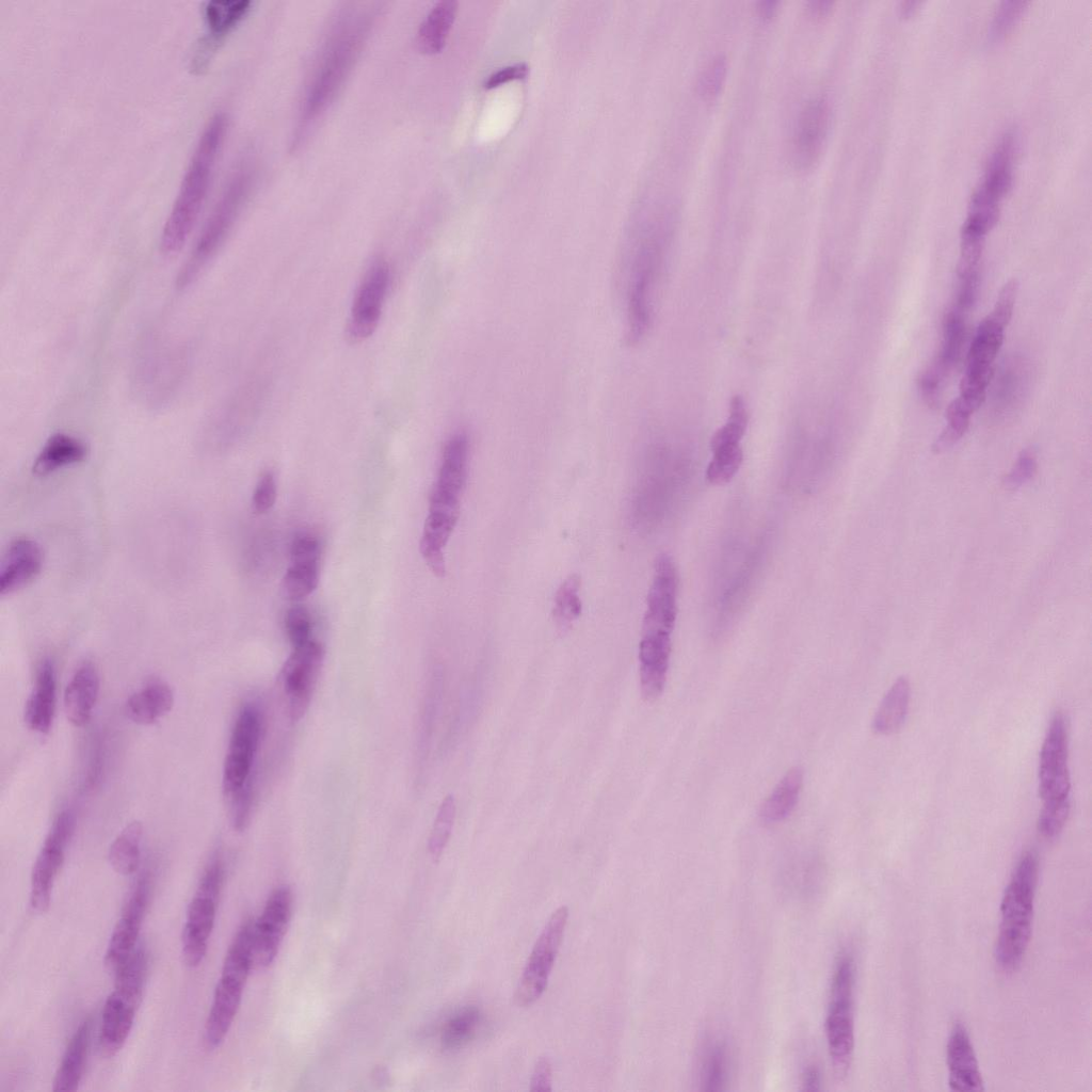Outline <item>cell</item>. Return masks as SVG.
Returning <instances> with one entry per match:
<instances>
[{
    "label": "cell",
    "instance_id": "obj_1",
    "mask_svg": "<svg viewBox=\"0 0 1092 1092\" xmlns=\"http://www.w3.org/2000/svg\"><path fill=\"white\" fill-rule=\"evenodd\" d=\"M226 128V115L216 113L209 119L198 139L162 230L160 246L164 254L172 255L181 250L199 216Z\"/></svg>",
    "mask_w": 1092,
    "mask_h": 1092
},
{
    "label": "cell",
    "instance_id": "obj_2",
    "mask_svg": "<svg viewBox=\"0 0 1092 1092\" xmlns=\"http://www.w3.org/2000/svg\"><path fill=\"white\" fill-rule=\"evenodd\" d=\"M1038 879V855L1032 850L1026 851L1016 864L1000 904L994 957L1003 973L1016 970L1027 951L1032 933Z\"/></svg>",
    "mask_w": 1092,
    "mask_h": 1092
},
{
    "label": "cell",
    "instance_id": "obj_3",
    "mask_svg": "<svg viewBox=\"0 0 1092 1092\" xmlns=\"http://www.w3.org/2000/svg\"><path fill=\"white\" fill-rule=\"evenodd\" d=\"M368 26L363 18L347 21L327 42L305 96L293 147L302 143L336 97L357 58Z\"/></svg>",
    "mask_w": 1092,
    "mask_h": 1092
},
{
    "label": "cell",
    "instance_id": "obj_4",
    "mask_svg": "<svg viewBox=\"0 0 1092 1092\" xmlns=\"http://www.w3.org/2000/svg\"><path fill=\"white\" fill-rule=\"evenodd\" d=\"M247 168L238 170L228 180L186 262L177 275L176 285L184 289L193 284L220 248L230 231L252 186Z\"/></svg>",
    "mask_w": 1092,
    "mask_h": 1092
},
{
    "label": "cell",
    "instance_id": "obj_5",
    "mask_svg": "<svg viewBox=\"0 0 1092 1092\" xmlns=\"http://www.w3.org/2000/svg\"><path fill=\"white\" fill-rule=\"evenodd\" d=\"M1016 133L1006 130L995 144L968 206L961 232L985 238L999 216L1000 202L1012 183Z\"/></svg>",
    "mask_w": 1092,
    "mask_h": 1092
},
{
    "label": "cell",
    "instance_id": "obj_6",
    "mask_svg": "<svg viewBox=\"0 0 1092 1092\" xmlns=\"http://www.w3.org/2000/svg\"><path fill=\"white\" fill-rule=\"evenodd\" d=\"M854 961L849 952L839 956L831 985L826 1016V1039L830 1056L839 1075L847 1073L854 1048Z\"/></svg>",
    "mask_w": 1092,
    "mask_h": 1092
},
{
    "label": "cell",
    "instance_id": "obj_7",
    "mask_svg": "<svg viewBox=\"0 0 1092 1092\" xmlns=\"http://www.w3.org/2000/svg\"><path fill=\"white\" fill-rule=\"evenodd\" d=\"M224 870L214 858L204 871L187 913L182 932V959L187 966H198L206 956L214 926Z\"/></svg>",
    "mask_w": 1092,
    "mask_h": 1092
},
{
    "label": "cell",
    "instance_id": "obj_8",
    "mask_svg": "<svg viewBox=\"0 0 1092 1092\" xmlns=\"http://www.w3.org/2000/svg\"><path fill=\"white\" fill-rule=\"evenodd\" d=\"M568 918L565 905L557 909L547 922L528 958L514 995L519 1007L534 1003L545 992Z\"/></svg>",
    "mask_w": 1092,
    "mask_h": 1092
},
{
    "label": "cell",
    "instance_id": "obj_9",
    "mask_svg": "<svg viewBox=\"0 0 1092 1092\" xmlns=\"http://www.w3.org/2000/svg\"><path fill=\"white\" fill-rule=\"evenodd\" d=\"M75 830V817L61 812L48 832L31 872L30 903L38 913L48 911L53 883L64 863L65 848Z\"/></svg>",
    "mask_w": 1092,
    "mask_h": 1092
},
{
    "label": "cell",
    "instance_id": "obj_10",
    "mask_svg": "<svg viewBox=\"0 0 1092 1092\" xmlns=\"http://www.w3.org/2000/svg\"><path fill=\"white\" fill-rule=\"evenodd\" d=\"M261 718L258 709L244 705L235 721L223 769V789L228 798L235 796L251 780L258 749Z\"/></svg>",
    "mask_w": 1092,
    "mask_h": 1092
},
{
    "label": "cell",
    "instance_id": "obj_11",
    "mask_svg": "<svg viewBox=\"0 0 1092 1092\" xmlns=\"http://www.w3.org/2000/svg\"><path fill=\"white\" fill-rule=\"evenodd\" d=\"M322 645L314 640L294 647L282 670V679L288 695V712L292 721L300 720L309 707L312 692L323 663Z\"/></svg>",
    "mask_w": 1092,
    "mask_h": 1092
},
{
    "label": "cell",
    "instance_id": "obj_12",
    "mask_svg": "<svg viewBox=\"0 0 1092 1092\" xmlns=\"http://www.w3.org/2000/svg\"><path fill=\"white\" fill-rule=\"evenodd\" d=\"M291 911L290 888L276 887L269 896L260 917L254 921L253 968L262 969L273 963L286 934Z\"/></svg>",
    "mask_w": 1092,
    "mask_h": 1092
},
{
    "label": "cell",
    "instance_id": "obj_13",
    "mask_svg": "<svg viewBox=\"0 0 1092 1092\" xmlns=\"http://www.w3.org/2000/svg\"><path fill=\"white\" fill-rule=\"evenodd\" d=\"M390 271L386 261H374L355 293L347 334L353 342L367 339L378 326L389 286Z\"/></svg>",
    "mask_w": 1092,
    "mask_h": 1092
},
{
    "label": "cell",
    "instance_id": "obj_14",
    "mask_svg": "<svg viewBox=\"0 0 1092 1092\" xmlns=\"http://www.w3.org/2000/svg\"><path fill=\"white\" fill-rule=\"evenodd\" d=\"M678 575L672 558L661 553L647 594L642 633H672L677 615Z\"/></svg>",
    "mask_w": 1092,
    "mask_h": 1092
},
{
    "label": "cell",
    "instance_id": "obj_15",
    "mask_svg": "<svg viewBox=\"0 0 1092 1092\" xmlns=\"http://www.w3.org/2000/svg\"><path fill=\"white\" fill-rule=\"evenodd\" d=\"M149 872H143L117 920L108 944L105 962L115 970L136 948V941L149 903L151 880Z\"/></svg>",
    "mask_w": 1092,
    "mask_h": 1092
},
{
    "label": "cell",
    "instance_id": "obj_16",
    "mask_svg": "<svg viewBox=\"0 0 1092 1092\" xmlns=\"http://www.w3.org/2000/svg\"><path fill=\"white\" fill-rule=\"evenodd\" d=\"M831 122V107L825 97L817 96L801 108L792 134L791 160L799 168H808L822 152Z\"/></svg>",
    "mask_w": 1092,
    "mask_h": 1092
},
{
    "label": "cell",
    "instance_id": "obj_17",
    "mask_svg": "<svg viewBox=\"0 0 1092 1092\" xmlns=\"http://www.w3.org/2000/svg\"><path fill=\"white\" fill-rule=\"evenodd\" d=\"M1066 761L1065 721L1057 712L1051 719L1040 753L1039 791L1043 801L1069 797L1071 784Z\"/></svg>",
    "mask_w": 1092,
    "mask_h": 1092
},
{
    "label": "cell",
    "instance_id": "obj_18",
    "mask_svg": "<svg viewBox=\"0 0 1092 1092\" xmlns=\"http://www.w3.org/2000/svg\"><path fill=\"white\" fill-rule=\"evenodd\" d=\"M946 1061L948 1085L951 1091L979 1092L984 1090L977 1056L966 1027L957 1021L950 1031Z\"/></svg>",
    "mask_w": 1092,
    "mask_h": 1092
},
{
    "label": "cell",
    "instance_id": "obj_19",
    "mask_svg": "<svg viewBox=\"0 0 1092 1092\" xmlns=\"http://www.w3.org/2000/svg\"><path fill=\"white\" fill-rule=\"evenodd\" d=\"M43 562V550L36 541L26 536L14 540L1 561V596L11 595L34 580Z\"/></svg>",
    "mask_w": 1092,
    "mask_h": 1092
},
{
    "label": "cell",
    "instance_id": "obj_20",
    "mask_svg": "<svg viewBox=\"0 0 1092 1092\" xmlns=\"http://www.w3.org/2000/svg\"><path fill=\"white\" fill-rule=\"evenodd\" d=\"M670 653V633H642L639 646L640 687L641 694L647 702H654L663 692Z\"/></svg>",
    "mask_w": 1092,
    "mask_h": 1092
},
{
    "label": "cell",
    "instance_id": "obj_21",
    "mask_svg": "<svg viewBox=\"0 0 1092 1092\" xmlns=\"http://www.w3.org/2000/svg\"><path fill=\"white\" fill-rule=\"evenodd\" d=\"M250 6L248 0H210L206 3L204 12L208 32L199 42L193 59L196 70L206 65L224 36L247 14Z\"/></svg>",
    "mask_w": 1092,
    "mask_h": 1092
},
{
    "label": "cell",
    "instance_id": "obj_22",
    "mask_svg": "<svg viewBox=\"0 0 1092 1092\" xmlns=\"http://www.w3.org/2000/svg\"><path fill=\"white\" fill-rule=\"evenodd\" d=\"M244 985L220 977L205 1026L204 1042L208 1049H215L226 1038L239 1010Z\"/></svg>",
    "mask_w": 1092,
    "mask_h": 1092
},
{
    "label": "cell",
    "instance_id": "obj_23",
    "mask_svg": "<svg viewBox=\"0 0 1092 1092\" xmlns=\"http://www.w3.org/2000/svg\"><path fill=\"white\" fill-rule=\"evenodd\" d=\"M100 687V679L94 664H81L64 692V711L67 720L75 726L85 725L93 713Z\"/></svg>",
    "mask_w": 1092,
    "mask_h": 1092
},
{
    "label": "cell",
    "instance_id": "obj_24",
    "mask_svg": "<svg viewBox=\"0 0 1092 1092\" xmlns=\"http://www.w3.org/2000/svg\"><path fill=\"white\" fill-rule=\"evenodd\" d=\"M55 686L53 665L45 660L25 705L23 720L30 729L41 734L50 730L55 711Z\"/></svg>",
    "mask_w": 1092,
    "mask_h": 1092
},
{
    "label": "cell",
    "instance_id": "obj_25",
    "mask_svg": "<svg viewBox=\"0 0 1092 1092\" xmlns=\"http://www.w3.org/2000/svg\"><path fill=\"white\" fill-rule=\"evenodd\" d=\"M139 1006L115 991L108 996L102 1009L99 1037L105 1054L114 1055L123 1047L132 1029Z\"/></svg>",
    "mask_w": 1092,
    "mask_h": 1092
},
{
    "label": "cell",
    "instance_id": "obj_26",
    "mask_svg": "<svg viewBox=\"0 0 1092 1092\" xmlns=\"http://www.w3.org/2000/svg\"><path fill=\"white\" fill-rule=\"evenodd\" d=\"M469 443L465 433L453 434L445 444L433 488L460 496L467 478Z\"/></svg>",
    "mask_w": 1092,
    "mask_h": 1092
},
{
    "label": "cell",
    "instance_id": "obj_27",
    "mask_svg": "<svg viewBox=\"0 0 1092 1092\" xmlns=\"http://www.w3.org/2000/svg\"><path fill=\"white\" fill-rule=\"evenodd\" d=\"M174 705L172 688L155 680L131 694L125 705L127 717L134 723L149 725L165 716Z\"/></svg>",
    "mask_w": 1092,
    "mask_h": 1092
},
{
    "label": "cell",
    "instance_id": "obj_28",
    "mask_svg": "<svg viewBox=\"0 0 1092 1092\" xmlns=\"http://www.w3.org/2000/svg\"><path fill=\"white\" fill-rule=\"evenodd\" d=\"M86 445L65 433L50 436L34 460L32 471L45 477L63 467L82 462L87 455Z\"/></svg>",
    "mask_w": 1092,
    "mask_h": 1092
},
{
    "label": "cell",
    "instance_id": "obj_29",
    "mask_svg": "<svg viewBox=\"0 0 1092 1092\" xmlns=\"http://www.w3.org/2000/svg\"><path fill=\"white\" fill-rule=\"evenodd\" d=\"M1005 327L986 316L978 325L967 353L966 373L993 375V363L1001 348Z\"/></svg>",
    "mask_w": 1092,
    "mask_h": 1092
},
{
    "label": "cell",
    "instance_id": "obj_30",
    "mask_svg": "<svg viewBox=\"0 0 1092 1092\" xmlns=\"http://www.w3.org/2000/svg\"><path fill=\"white\" fill-rule=\"evenodd\" d=\"M91 1021L84 1019L70 1038L53 1080V1091L77 1090L84 1070Z\"/></svg>",
    "mask_w": 1092,
    "mask_h": 1092
},
{
    "label": "cell",
    "instance_id": "obj_31",
    "mask_svg": "<svg viewBox=\"0 0 1092 1092\" xmlns=\"http://www.w3.org/2000/svg\"><path fill=\"white\" fill-rule=\"evenodd\" d=\"M456 11L457 3L451 0L437 2L432 7L417 33L416 42L421 52L436 54L444 49Z\"/></svg>",
    "mask_w": 1092,
    "mask_h": 1092
},
{
    "label": "cell",
    "instance_id": "obj_32",
    "mask_svg": "<svg viewBox=\"0 0 1092 1092\" xmlns=\"http://www.w3.org/2000/svg\"><path fill=\"white\" fill-rule=\"evenodd\" d=\"M911 687L906 677H899L884 695L873 718L872 728L881 735H889L904 723L910 703Z\"/></svg>",
    "mask_w": 1092,
    "mask_h": 1092
},
{
    "label": "cell",
    "instance_id": "obj_33",
    "mask_svg": "<svg viewBox=\"0 0 1092 1092\" xmlns=\"http://www.w3.org/2000/svg\"><path fill=\"white\" fill-rule=\"evenodd\" d=\"M803 785V770L800 767L790 769L775 786L760 809V816L767 823L785 820L796 807Z\"/></svg>",
    "mask_w": 1092,
    "mask_h": 1092
},
{
    "label": "cell",
    "instance_id": "obj_34",
    "mask_svg": "<svg viewBox=\"0 0 1092 1092\" xmlns=\"http://www.w3.org/2000/svg\"><path fill=\"white\" fill-rule=\"evenodd\" d=\"M730 1069L728 1047L722 1040L709 1042L702 1054L698 1065L700 1090L717 1092L725 1089Z\"/></svg>",
    "mask_w": 1092,
    "mask_h": 1092
},
{
    "label": "cell",
    "instance_id": "obj_35",
    "mask_svg": "<svg viewBox=\"0 0 1092 1092\" xmlns=\"http://www.w3.org/2000/svg\"><path fill=\"white\" fill-rule=\"evenodd\" d=\"M143 824L132 821L113 840L109 849V862L119 874L129 876L136 871L141 861Z\"/></svg>",
    "mask_w": 1092,
    "mask_h": 1092
},
{
    "label": "cell",
    "instance_id": "obj_36",
    "mask_svg": "<svg viewBox=\"0 0 1092 1092\" xmlns=\"http://www.w3.org/2000/svg\"><path fill=\"white\" fill-rule=\"evenodd\" d=\"M965 331V314L952 307L944 317L942 348L932 362L946 376L961 358Z\"/></svg>",
    "mask_w": 1092,
    "mask_h": 1092
},
{
    "label": "cell",
    "instance_id": "obj_37",
    "mask_svg": "<svg viewBox=\"0 0 1092 1092\" xmlns=\"http://www.w3.org/2000/svg\"><path fill=\"white\" fill-rule=\"evenodd\" d=\"M482 1014L476 1006H467L454 1013L444 1025L440 1044L445 1050H456L468 1044L476 1035Z\"/></svg>",
    "mask_w": 1092,
    "mask_h": 1092
},
{
    "label": "cell",
    "instance_id": "obj_38",
    "mask_svg": "<svg viewBox=\"0 0 1092 1092\" xmlns=\"http://www.w3.org/2000/svg\"><path fill=\"white\" fill-rule=\"evenodd\" d=\"M147 967L146 954L142 949L134 951L114 970V991L128 1000L141 1002Z\"/></svg>",
    "mask_w": 1092,
    "mask_h": 1092
},
{
    "label": "cell",
    "instance_id": "obj_39",
    "mask_svg": "<svg viewBox=\"0 0 1092 1092\" xmlns=\"http://www.w3.org/2000/svg\"><path fill=\"white\" fill-rule=\"evenodd\" d=\"M580 585L579 576L569 575L556 593L552 614L557 629L562 633L567 631L581 614Z\"/></svg>",
    "mask_w": 1092,
    "mask_h": 1092
},
{
    "label": "cell",
    "instance_id": "obj_40",
    "mask_svg": "<svg viewBox=\"0 0 1092 1092\" xmlns=\"http://www.w3.org/2000/svg\"><path fill=\"white\" fill-rule=\"evenodd\" d=\"M318 561L316 559H290V566L283 579V590L289 599H302L317 588L319 581Z\"/></svg>",
    "mask_w": 1092,
    "mask_h": 1092
},
{
    "label": "cell",
    "instance_id": "obj_41",
    "mask_svg": "<svg viewBox=\"0 0 1092 1092\" xmlns=\"http://www.w3.org/2000/svg\"><path fill=\"white\" fill-rule=\"evenodd\" d=\"M748 425V412L745 403L740 396L730 400L727 421L712 435L710 440L711 451L739 445Z\"/></svg>",
    "mask_w": 1092,
    "mask_h": 1092
},
{
    "label": "cell",
    "instance_id": "obj_42",
    "mask_svg": "<svg viewBox=\"0 0 1092 1092\" xmlns=\"http://www.w3.org/2000/svg\"><path fill=\"white\" fill-rule=\"evenodd\" d=\"M974 411L961 398L952 400L946 408L947 425L933 444L938 453L953 446L966 432Z\"/></svg>",
    "mask_w": 1092,
    "mask_h": 1092
},
{
    "label": "cell",
    "instance_id": "obj_43",
    "mask_svg": "<svg viewBox=\"0 0 1092 1092\" xmlns=\"http://www.w3.org/2000/svg\"><path fill=\"white\" fill-rule=\"evenodd\" d=\"M455 801L453 796H447L436 814L433 829L429 838V852L434 860H438L445 850L453 828L455 818Z\"/></svg>",
    "mask_w": 1092,
    "mask_h": 1092
},
{
    "label": "cell",
    "instance_id": "obj_44",
    "mask_svg": "<svg viewBox=\"0 0 1092 1092\" xmlns=\"http://www.w3.org/2000/svg\"><path fill=\"white\" fill-rule=\"evenodd\" d=\"M742 460L743 452L739 445L714 451L706 470L707 480L716 485L729 482L739 470Z\"/></svg>",
    "mask_w": 1092,
    "mask_h": 1092
},
{
    "label": "cell",
    "instance_id": "obj_45",
    "mask_svg": "<svg viewBox=\"0 0 1092 1092\" xmlns=\"http://www.w3.org/2000/svg\"><path fill=\"white\" fill-rule=\"evenodd\" d=\"M1069 813V797L1045 800L1038 820L1039 832L1047 839L1056 838L1062 831Z\"/></svg>",
    "mask_w": 1092,
    "mask_h": 1092
},
{
    "label": "cell",
    "instance_id": "obj_46",
    "mask_svg": "<svg viewBox=\"0 0 1092 1092\" xmlns=\"http://www.w3.org/2000/svg\"><path fill=\"white\" fill-rule=\"evenodd\" d=\"M1027 5L1023 0H1003L993 14L987 29V39L996 43L1005 37L1013 25L1017 21Z\"/></svg>",
    "mask_w": 1092,
    "mask_h": 1092
},
{
    "label": "cell",
    "instance_id": "obj_47",
    "mask_svg": "<svg viewBox=\"0 0 1092 1092\" xmlns=\"http://www.w3.org/2000/svg\"><path fill=\"white\" fill-rule=\"evenodd\" d=\"M726 73V58L722 54L713 57L698 76L697 87L700 94L707 99L718 96L725 81Z\"/></svg>",
    "mask_w": 1092,
    "mask_h": 1092
},
{
    "label": "cell",
    "instance_id": "obj_48",
    "mask_svg": "<svg viewBox=\"0 0 1092 1092\" xmlns=\"http://www.w3.org/2000/svg\"><path fill=\"white\" fill-rule=\"evenodd\" d=\"M285 626L293 648L310 641L311 622L306 608L302 606L290 608L285 617Z\"/></svg>",
    "mask_w": 1092,
    "mask_h": 1092
},
{
    "label": "cell",
    "instance_id": "obj_49",
    "mask_svg": "<svg viewBox=\"0 0 1092 1092\" xmlns=\"http://www.w3.org/2000/svg\"><path fill=\"white\" fill-rule=\"evenodd\" d=\"M1018 282L1015 278L1008 280L998 293L996 303L991 314V319L1006 328L1009 324L1017 296Z\"/></svg>",
    "mask_w": 1092,
    "mask_h": 1092
},
{
    "label": "cell",
    "instance_id": "obj_50",
    "mask_svg": "<svg viewBox=\"0 0 1092 1092\" xmlns=\"http://www.w3.org/2000/svg\"><path fill=\"white\" fill-rule=\"evenodd\" d=\"M945 378L946 376L931 364L918 379L920 395L930 407L938 406Z\"/></svg>",
    "mask_w": 1092,
    "mask_h": 1092
},
{
    "label": "cell",
    "instance_id": "obj_51",
    "mask_svg": "<svg viewBox=\"0 0 1092 1092\" xmlns=\"http://www.w3.org/2000/svg\"><path fill=\"white\" fill-rule=\"evenodd\" d=\"M1037 470V460L1031 449H1025L1019 454L1013 469L1006 479L1009 488H1017L1029 481Z\"/></svg>",
    "mask_w": 1092,
    "mask_h": 1092
},
{
    "label": "cell",
    "instance_id": "obj_52",
    "mask_svg": "<svg viewBox=\"0 0 1092 1092\" xmlns=\"http://www.w3.org/2000/svg\"><path fill=\"white\" fill-rule=\"evenodd\" d=\"M276 484L270 471L264 472L259 479L254 494L253 505L257 513L268 512L275 503Z\"/></svg>",
    "mask_w": 1092,
    "mask_h": 1092
},
{
    "label": "cell",
    "instance_id": "obj_53",
    "mask_svg": "<svg viewBox=\"0 0 1092 1092\" xmlns=\"http://www.w3.org/2000/svg\"><path fill=\"white\" fill-rule=\"evenodd\" d=\"M979 282V271L960 278V287L953 308L966 315L976 302Z\"/></svg>",
    "mask_w": 1092,
    "mask_h": 1092
},
{
    "label": "cell",
    "instance_id": "obj_54",
    "mask_svg": "<svg viewBox=\"0 0 1092 1092\" xmlns=\"http://www.w3.org/2000/svg\"><path fill=\"white\" fill-rule=\"evenodd\" d=\"M528 73L529 67L525 63L507 66L492 74L484 82V87L491 90L513 80L524 79L528 76Z\"/></svg>",
    "mask_w": 1092,
    "mask_h": 1092
},
{
    "label": "cell",
    "instance_id": "obj_55",
    "mask_svg": "<svg viewBox=\"0 0 1092 1092\" xmlns=\"http://www.w3.org/2000/svg\"><path fill=\"white\" fill-rule=\"evenodd\" d=\"M551 1064L548 1058L537 1060L531 1078V1091H551Z\"/></svg>",
    "mask_w": 1092,
    "mask_h": 1092
},
{
    "label": "cell",
    "instance_id": "obj_56",
    "mask_svg": "<svg viewBox=\"0 0 1092 1092\" xmlns=\"http://www.w3.org/2000/svg\"><path fill=\"white\" fill-rule=\"evenodd\" d=\"M803 1090L816 1091L820 1089V1073L815 1066H809L803 1075Z\"/></svg>",
    "mask_w": 1092,
    "mask_h": 1092
},
{
    "label": "cell",
    "instance_id": "obj_57",
    "mask_svg": "<svg viewBox=\"0 0 1092 1092\" xmlns=\"http://www.w3.org/2000/svg\"><path fill=\"white\" fill-rule=\"evenodd\" d=\"M832 4L833 2L829 0H812L807 3V7L812 15L823 17L831 11Z\"/></svg>",
    "mask_w": 1092,
    "mask_h": 1092
},
{
    "label": "cell",
    "instance_id": "obj_58",
    "mask_svg": "<svg viewBox=\"0 0 1092 1092\" xmlns=\"http://www.w3.org/2000/svg\"><path fill=\"white\" fill-rule=\"evenodd\" d=\"M778 2L775 0H761L758 4L760 16L764 18H771L776 10Z\"/></svg>",
    "mask_w": 1092,
    "mask_h": 1092
},
{
    "label": "cell",
    "instance_id": "obj_59",
    "mask_svg": "<svg viewBox=\"0 0 1092 1092\" xmlns=\"http://www.w3.org/2000/svg\"><path fill=\"white\" fill-rule=\"evenodd\" d=\"M920 2L916 1V0H905V1L903 0V1H901V3H900L901 14L904 15V16H908V15L912 14L916 10V7H917V5Z\"/></svg>",
    "mask_w": 1092,
    "mask_h": 1092
}]
</instances>
